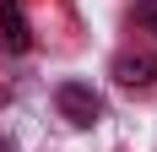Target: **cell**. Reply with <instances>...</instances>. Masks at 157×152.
I'll use <instances>...</instances> for the list:
<instances>
[{"mask_svg": "<svg viewBox=\"0 0 157 152\" xmlns=\"http://www.w3.org/2000/svg\"><path fill=\"white\" fill-rule=\"evenodd\" d=\"M0 152H11V141H0Z\"/></svg>", "mask_w": 157, "mask_h": 152, "instance_id": "5", "label": "cell"}, {"mask_svg": "<svg viewBox=\"0 0 157 152\" xmlns=\"http://www.w3.org/2000/svg\"><path fill=\"white\" fill-rule=\"evenodd\" d=\"M136 22L152 27V38H157V0H136Z\"/></svg>", "mask_w": 157, "mask_h": 152, "instance_id": "4", "label": "cell"}, {"mask_svg": "<svg viewBox=\"0 0 157 152\" xmlns=\"http://www.w3.org/2000/svg\"><path fill=\"white\" fill-rule=\"evenodd\" d=\"M0 38H6L11 54H27V49H33V33H27V22H22V11H16L11 0L0 6Z\"/></svg>", "mask_w": 157, "mask_h": 152, "instance_id": "2", "label": "cell"}, {"mask_svg": "<svg viewBox=\"0 0 157 152\" xmlns=\"http://www.w3.org/2000/svg\"><path fill=\"white\" fill-rule=\"evenodd\" d=\"M114 76H119L125 87H146L157 76V54H119V60H114Z\"/></svg>", "mask_w": 157, "mask_h": 152, "instance_id": "3", "label": "cell"}, {"mask_svg": "<svg viewBox=\"0 0 157 152\" xmlns=\"http://www.w3.org/2000/svg\"><path fill=\"white\" fill-rule=\"evenodd\" d=\"M54 103H60V114L71 125H98V114H103V98H98L87 82H65V87L54 92Z\"/></svg>", "mask_w": 157, "mask_h": 152, "instance_id": "1", "label": "cell"}]
</instances>
